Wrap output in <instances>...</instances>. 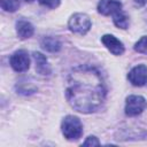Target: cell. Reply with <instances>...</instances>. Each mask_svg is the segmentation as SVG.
Instances as JSON below:
<instances>
[{"label": "cell", "instance_id": "obj_2", "mask_svg": "<svg viewBox=\"0 0 147 147\" xmlns=\"http://www.w3.org/2000/svg\"><path fill=\"white\" fill-rule=\"evenodd\" d=\"M61 129L64 138L68 140H77L83 134V124L77 116H65L62 121Z\"/></svg>", "mask_w": 147, "mask_h": 147}, {"label": "cell", "instance_id": "obj_9", "mask_svg": "<svg viewBox=\"0 0 147 147\" xmlns=\"http://www.w3.org/2000/svg\"><path fill=\"white\" fill-rule=\"evenodd\" d=\"M33 59H34V62H36V70L39 75H41V76L51 75L52 69H51V65H49L45 55H42L39 52H34L33 53Z\"/></svg>", "mask_w": 147, "mask_h": 147}, {"label": "cell", "instance_id": "obj_17", "mask_svg": "<svg viewBox=\"0 0 147 147\" xmlns=\"http://www.w3.org/2000/svg\"><path fill=\"white\" fill-rule=\"evenodd\" d=\"M83 145H84V146H99V145H100V141L98 140L96 137L90 136V137L86 138V140L83 142Z\"/></svg>", "mask_w": 147, "mask_h": 147}, {"label": "cell", "instance_id": "obj_3", "mask_svg": "<svg viewBox=\"0 0 147 147\" xmlns=\"http://www.w3.org/2000/svg\"><path fill=\"white\" fill-rule=\"evenodd\" d=\"M91 26H92V23H91L88 15H86L84 13H76V14L71 15V17L69 18V22H68L69 30L74 33L80 34V36L86 34L90 31Z\"/></svg>", "mask_w": 147, "mask_h": 147}, {"label": "cell", "instance_id": "obj_12", "mask_svg": "<svg viewBox=\"0 0 147 147\" xmlns=\"http://www.w3.org/2000/svg\"><path fill=\"white\" fill-rule=\"evenodd\" d=\"M16 90H17V93H20V94L30 95L37 91V87L32 83H29L28 80H21L20 83H17Z\"/></svg>", "mask_w": 147, "mask_h": 147}, {"label": "cell", "instance_id": "obj_7", "mask_svg": "<svg viewBox=\"0 0 147 147\" xmlns=\"http://www.w3.org/2000/svg\"><path fill=\"white\" fill-rule=\"evenodd\" d=\"M101 41L107 47V49L110 51V53H113L114 55H122L124 53V51H125L124 44L113 34L102 36Z\"/></svg>", "mask_w": 147, "mask_h": 147}, {"label": "cell", "instance_id": "obj_8", "mask_svg": "<svg viewBox=\"0 0 147 147\" xmlns=\"http://www.w3.org/2000/svg\"><path fill=\"white\" fill-rule=\"evenodd\" d=\"M122 9V2L119 0H100L98 3V11L101 15H114Z\"/></svg>", "mask_w": 147, "mask_h": 147}, {"label": "cell", "instance_id": "obj_16", "mask_svg": "<svg viewBox=\"0 0 147 147\" xmlns=\"http://www.w3.org/2000/svg\"><path fill=\"white\" fill-rule=\"evenodd\" d=\"M38 1H39L40 5H42L45 7H48V8H52V9L59 7L60 3H61V0H38Z\"/></svg>", "mask_w": 147, "mask_h": 147}, {"label": "cell", "instance_id": "obj_18", "mask_svg": "<svg viewBox=\"0 0 147 147\" xmlns=\"http://www.w3.org/2000/svg\"><path fill=\"white\" fill-rule=\"evenodd\" d=\"M146 2H147V0H134L136 6H138V7H142V6H145Z\"/></svg>", "mask_w": 147, "mask_h": 147}, {"label": "cell", "instance_id": "obj_13", "mask_svg": "<svg viewBox=\"0 0 147 147\" xmlns=\"http://www.w3.org/2000/svg\"><path fill=\"white\" fill-rule=\"evenodd\" d=\"M113 16H114V23L117 28H121V29H127L129 28V23H130L129 17L124 13H122V10L114 14Z\"/></svg>", "mask_w": 147, "mask_h": 147}, {"label": "cell", "instance_id": "obj_14", "mask_svg": "<svg viewBox=\"0 0 147 147\" xmlns=\"http://www.w3.org/2000/svg\"><path fill=\"white\" fill-rule=\"evenodd\" d=\"M1 8L6 11H16L20 7V0H0Z\"/></svg>", "mask_w": 147, "mask_h": 147}, {"label": "cell", "instance_id": "obj_20", "mask_svg": "<svg viewBox=\"0 0 147 147\" xmlns=\"http://www.w3.org/2000/svg\"><path fill=\"white\" fill-rule=\"evenodd\" d=\"M24 1H26V2H32L33 0H24Z\"/></svg>", "mask_w": 147, "mask_h": 147}, {"label": "cell", "instance_id": "obj_1", "mask_svg": "<svg viewBox=\"0 0 147 147\" xmlns=\"http://www.w3.org/2000/svg\"><path fill=\"white\" fill-rule=\"evenodd\" d=\"M107 88L98 69L91 65L74 68L67 78L65 96L69 105L79 113L90 114L105 102Z\"/></svg>", "mask_w": 147, "mask_h": 147}, {"label": "cell", "instance_id": "obj_4", "mask_svg": "<svg viewBox=\"0 0 147 147\" xmlns=\"http://www.w3.org/2000/svg\"><path fill=\"white\" fill-rule=\"evenodd\" d=\"M147 108V101L141 95H129L125 101V114L130 117L140 115Z\"/></svg>", "mask_w": 147, "mask_h": 147}, {"label": "cell", "instance_id": "obj_19", "mask_svg": "<svg viewBox=\"0 0 147 147\" xmlns=\"http://www.w3.org/2000/svg\"><path fill=\"white\" fill-rule=\"evenodd\" d=\"M144 17H145V21H146V23H147V9H146L145 13H144Z\"/></svg>", "mask_w": 147, "mask_h": 147}, {"label": "cell", "instance_id": "obj_10", "mask_svg": "<svg viewBox=\"0 0 147 147\" xmlns=\"http://www.w3.org/2000/svg\"><path fill=\"white\" fill-rule=\"evenodd\" d=\"M16 32L20 39H28L33 34L34 28L30 22L21 20L16 23Z\"/></svg>", "mask_w": 147, "mask_h": 147}, {"label": "cell", "instance_id": "obj_6", "mask_svg": "<svg viewBox=\"0 0 147 147\" xmlns=\"http://www.w3.org/2000/svg\"><path fill=\"white\" fill-rule=\"evenodd\" d=\"M127 79L133 86H144L147 83V67L145 64L133 67L127 74Z\"/></svg>", "mask_w": 147, "mask_h": 147}, {"label": "cell", "instance_id": "obj_11", "mask_svg": "<svg viewBox=\"0 0 147 147\" xmlns=\"http://www.w3.org/2000/svg\"><path fill=\"white\" fill-rule=\"evenodd\" d=\"M40 45L41 47L47 51V52H51V53H56L61 49L62 47V44L61 41L56 38V37H52V36H47V37H44L40 41Z\"/></svg>", "mask_w": 147, "mask_h": 147}, {"label": "cell", "instance_id": "obj_15", "mask_svg": "<svg viewBox=\"0 0 147 147\" xmlns=\"http://www.w3.org/2000/svg\"><path fill=\"white\" fill-rule=\"evenodd\" d=\"M134 51L141 54H146L147 55V36L141 37L136 44H134Z\"/></svg>", "mask_w": 147, "mask_h": 147}, {"label": "cell", "instance_id": "obj_5", "mask_svg": "<svg viewBox=\"0 0 147 147\" xmlns=\"http://www.w3.org/2000/svg\"><path fill=\"white\" fill-rule=\"evenodd\" d=\"M10 67L17 72H24L30 67V57L26 51L18 49L14 52L9 59Z\"/></svg>", "mask_w": 147, "mask_h": 147}]
</instances>
